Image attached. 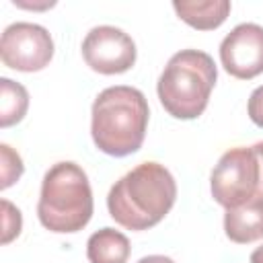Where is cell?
<instances>
[{"instance_id":"obj_8","label":"cell","mask_w":263,"mask_h":263,"mask_svg":"<svg viewBox=\"0 0 263 263\" xmlns=\"http://www.w3.org/2000/svg\"><path fill=\"white\" fill-rule=\"evenodd\" d=\"M220 60L224 70L238 80L263 74V27L255 23L236 25L220 43Z\"/></svg>"},{"instance_id":"obj_7","label":"cell","mask_w":263,"mask_h":263,"mask_svg":"<svg viewBox=\"0 0 263 263\" xmlns=\"http://www.w3.org/2000/svg\"><path fill=\"white\" fill-rule=\"evenodd\" d=\"M82 58L86 66L99 74H121L136 64V43L125 31L101 25L86 33Z\"/></svg>"},{"instance_id":"obj_18","label":"cell","mask_w":263,"mask_h":263,"mask_svg":"<svg viewBox=\"0 0 263 263\" xmlns=\"http://www.w3.org/2000/svg\"><path fill=\"white\" fill-rule=\"evenodd\" d=\"M251 263H263V247H257L251 253Z\"/></svg>"},{"instance_id":"obj_6","label":"cell","mask_w":263,"mask_h":263,"mask_svg":"<svg viewBox=\"0 0 263 263\" xmlns=\"http://www.w3.org/2000/svg\"><path fill=\"white\" fill-rule=\"evenodd\" d=\"M0 58L12 70L39 72L53 58V39L41 25L12 23L2 33Z\"/></svg>"},{"instance_id":"obj_3","label":"cell","mask_w":263,"mask_h":263,"mask_svg":"<svg viewBox=\"0 0 263 263\" xmlns=\"http://www.w3.org/2000/svg\"><path fill=\"white\" fill-rule=\"evenodd\" d=\"M37 216L47 230L58 234L78 232L90 222L92 189L82 166L62 160L45 173Z\"/></svg>"},{"instance_id":"obj_15","label":"cell","mask_w":263,"mask_h":263,"mask_svg":"<svg viewBox=\"0 0 263 263\" xmlns=\"http://www.w3.org/2000/svg\"><path fill=\"white\" fill-rule=\"evenodd\" d=\"M247 111H249V117L255 125L263 127V84L257 86L251 97H249V105H247Z\"/></svg>"},{"instance_id":"obj_1","label":"cell","mask_w":263,"mask_h":263,"mask_svg":"<svg viewBox=\"0 0 263 263\" xmlns=\"http://www.w3.org/2000/svg\"><path fill=\"white\" fill-rule=\"evenodd\" d=\"M175 199L177 183L171 171L158 162H142L111 187L107 208L119 226L148 230L171 212Z\"/></svg>"},{"instance_id":"obj_10","label":"cell","mask_w":263,"mask_h":263,"mask_svg":"<svg viewBox=\"0 0 263 263\" xmlns=\"http://www.w3.org/2000/svg\"><path fill=\"white\" fill-rule=\"evenodd\" d=\"M173 8L189 27L197 31H212L226 21L232 6L228 0H175Z\"/></svg>"},{"instance_id":"obj_2","label":"cell","mask_w":263,"mask_h":263,"mask_svg":"<svg viewBox=\"0 0 263 263\" xmlns=\"http://www.w3.org/2000/svg\"><path fill=\"white\" fill-rule=\"evenodd\" d=\"M95 146L115 158L140 150L148 127V101L134 86H109L99 92L90 111Z\"/></svg>"},{"instance_id":"obj_14","label":"cell","mask_w":263,"mask_h":263,"mask_svg":"<svg viewBox=\"0 0 263 263\" xmlns=\"http://www.w3.org/2000/svg\"><path fill=\"white\" fill-rule=\"evenodd\" d=\"M2 212H4V234H2V242L8 245L14 236L21 234L23 218H21V212L8 199H2Z\"/></svg>"},{"instance_id":"obj_17","label":"cell","mask_w":263,"mask_h":263,"mask_svg":"<svg viewBox=\"0 0 263 263\" xmlns=\"http://www.w3.org/2000/svg\"><path fill=\"white\" fill-rule=\"evenodd\" d=\"M138 263H175V261L164 255H148V257H142Z\"/></svg>"},{"instance_id":"obj_5","label":"cell","mask_w":263,"mask_h":263,"mask_svg":"<svg viewBox=\"0 0 263 263\" xmlns=\"http://www.w3.org/2000/svg\"><path fill=\"white\" fill-rule=\"evenodd\" d=\"M212 197L226 210L236 208L259 193V162L253 148H230L210 175Z\"/></svg>"},{"instance_id":"obj_13","label":"cell","mask_w":263,"mask_h":263,"mask_svg":"<svg viewBox=\"0 0 263 263\" xmlns=\"http://www.w3.org/2000/svg\"><path fill=\"white\" fill-rule=\"evenodd\" d=\"M0 156H2V183H0V187L6 189V187H10L14 181L21 179L25 166H23L21 156H18L8 144H2V146H0Z\"/></svg>"},{"instance_id":"obj_16","label":"cell","mask_w":263,"mask_h":263,"mask_svg":"<svg viewBox=\"0 0 263 263\" xmlns=\"http://www.w3.org/2000/svg\"><path fill=\"white\" fill-rule=\"evenodd\" d=\"M251 148H253V152L257 156V162H259V187L263 189V142H257Z\"/></svg>"},{"instance_id":"obj_9","label":"cell","mask_w":263,"mask_h":263,"mask_svg":"<svg viewBox=\"0 0 263 263\" xmlns=\"http://www.w3.org/2000/svg\"><path fill=\"white\" fill-rule=\"evenodd\" d=\"M224 232L236 245L263 238V193H255L245 203L226 210Z\"/></svg>"},{"instance_id":"obj_12","label":"cell","mask_w":263,"mask_h":263,"mask_svg":"<svg viewBox=\"0 0 263 263\" xmlns=\"http://www.w3.org/2000/svg\"><path fill=\"white\" fill-rule=\"evenodd\" d=\"M29 109V92L23 84L2 76L0 78V125L10 127L18 123Z\"/></svg>"},{"instance_id":"obj_11","label":"cell","mask_w":263,"mask_h":263,"mask_svg":"<svg viewBox=\"0 0 263 263\" xmlns=\"http://www.w3.org/2000/svg\"><path fill=\"white\" fill-rule=\"evenodd\" d=\"M132 253L129 240L115 228H101L90 234L86 242V257L90 263H127Z\"/></svg>"},{"instance_id":"obj_4","label":"cell","mask_w":263,"mask_h":263,"mask_svg":"<svg viewBox=\"0 0 263 263\" xmlns=\"http://www.w3.org/2000/svg\"><path fill=\"white\" fill-rule=\"evenodd\" d=\"M216 78L212 55L199 49H181L166 62L158 78L160 105L175 119H195L205 111Z\"/></svg>"}]
</instances>
